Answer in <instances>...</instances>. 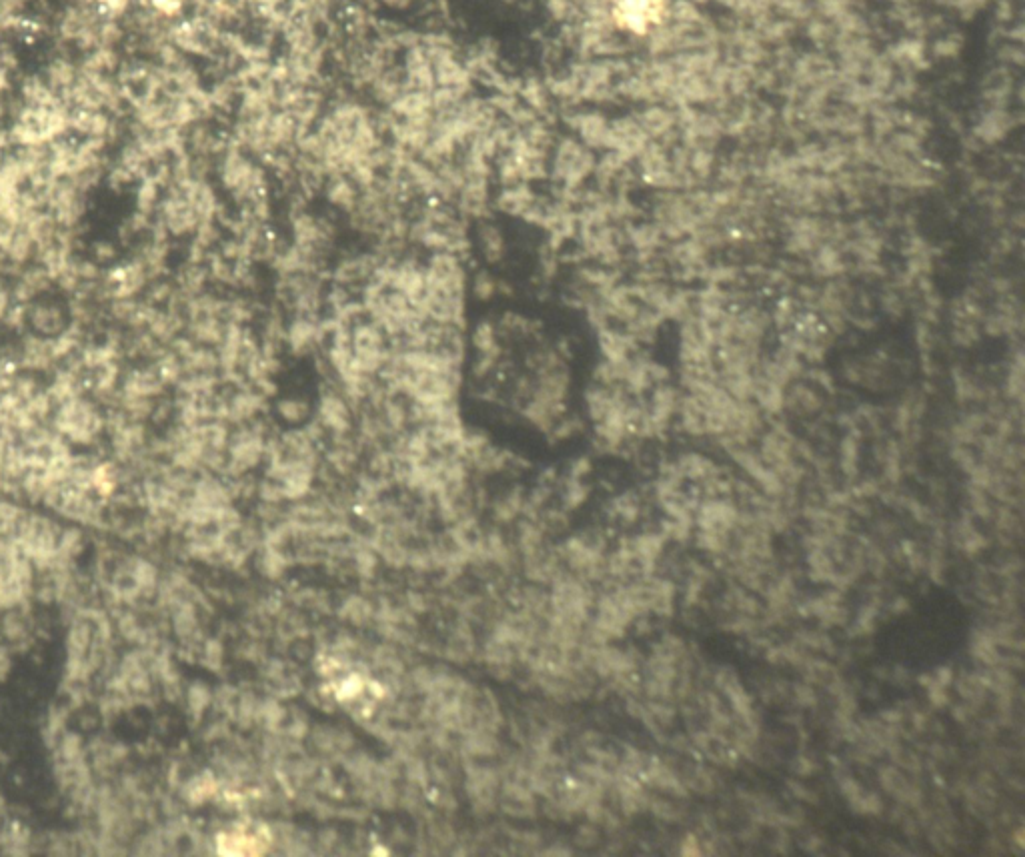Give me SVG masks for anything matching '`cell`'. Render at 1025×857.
Instances as JSON below:
<instances>
[{
    "label": "cell",
    "instance_id": "1",
    "mask_svg": "<svg viewBox=\"0 0 1025 857\" xmlns=\"http://www.w3.org/2000/svg\"><path fill=\"white\" fill-rule=\"evenodd\" d=\"M469 309V271L465 259L449 253H429L425 257V299L427 319L445 325L467 327Z\"/></svg>",
    "mask_w": 1025,
    "mask_h": 857
},
{
    "label": "cell",
    "instance_id": "2",
    "mask_svg": "<svg viewBox=\"0 0 1025 857\" xmlns=\"http://www.w3.org/2000/svg\"><path fill=\"white\" fill-rule=\"evenodd\" d=\"M597 155L575 135H557L549 153V177L559 195L575 193L593 177Z\"/></svg>",
    "mask_w": 1025,
    "mask_h": 857
},
{
    "label": "cell",
    "instance_id": "3",
    "mask_svg": "<svg viewBox=\"0 0 1025 857\" xmlns=\"http://www.w3.org/2000/svg\"><path fill=\"white\" fill-rule=\"evenodd\" d=\"M71 323L73 309L61 297L43 293L23 305V325L29 327L31 335L61 339L71 329Z\"/></svg>",
    "mask_w": 1025,
    "mask_h": 857
},
{
    "label": "cell",
    "instance_id": "4",
    "mask_svg": "<svg viewBox=\"0 0 1025 857\" xmlns=\"http://www.w3.org/2000/svg\"><path fill=\"white\" fill-rule=\"evenodd\" d=\"M351 349L359 369L369 377H377L391 355L389 335L367 315L351 327Z\"/></svg>",
    "mask_w": 1025,
    "mask_h": 857
},
{
    "label": "cell",
    "instance_id": "5",
    "mask_svg": "<svg viewBox=\"0 0 1025 857\" xmlns=\"http://www.w3.org/2000/svg\"><path fill=\"white\" fill-rule=\"evenodd\" d=\"M383 263L385 259L375 247L367 251L349 253L335 263L331 271V285L349 291L351 295H361Z\"/></svg>",
    "mask_w": 1025,
    "mask_h": 857
},
{
    "label": "cell",
    "instance_id": "6",
    "mask_svg": "<svg viewBox=\"0 0 1025 857\" xmlns=\"http://www.w3.org/2000/svg\"><path fill=\"white\" fill-rule=\"evenodd\" d=\"M353 407L343 395L341 387L335 381H327V387L321 391L317 403V421L325 427L327 433L337 437H347L353 429Z\"/></svg>",
    "mask_w": 1025,
    "mask_h": 857
},
{
    "label": "cell",
    "instance_id": "7",
    "mask_svg": "<svg viewBox=\"0 0 1025 857\" xmlns=\"http://www.w3.org/2000/svg\"><path fill=\"white\" fill-rule=\"evenodd\" d=\"M649 137L641 129L635 115L615 117L609 119V135H607V149L623 155L627 161H635L639 153L649 145Z\"/></svg>",
    "mask_w": 1025,
    "mask_h": 857
},
{
    "label": "cell",
    "instance_id": "8",
    "mask_svg": "<svg viewBox=\"0 0 1025 857\" xmlns=\"http://www.w3.org/2000/svg\"><path fill=\"white\" fill-rule=\"evenodd\" d=\"M485 267H499L507 259V237L499 223L485 217L475 221V233L471 243Z\"/></svg>",
    "mask_w": 1025,
    "mask_h": 857
},
{
    "label": "cell",
    "instance_id": "9",
    "mask_svg": "<svg viewBox=\"0 0 1025 857\" xmlns=\"http://www.w3.org/2000/svg\"><path fill=\"white\" fill-rule=\"evenodd\" d=\"M321 337V319L293 315L285 329V349L293 359H305L317 353Z\"/></svg>",
    "mask_w": 1025,
    "mask_h": 857
},
{
    "label": "cell",
    "instance_id": "10",
    "mask_svg": "<svg viewBox=\"0 0 1025 857\" xmlns=\"http://www.w3.org/2000/svg\"><path fill=\"white\" fill-rule=\"evenodd\" d=\"M1013 127L1015 121L1007 109L987 107L973 127V137L981 145H995L1003 141L1013 131Z\"/></svg>",
    "mask_w": 1025,
    "mask_h": 857
},
{
    "label": "cell",
    "instance_id": "11",
    "mask_svg": "<svg viewBox=\"0 0 1025 857\" xmlns=\"http://www.w3.org/2000/svg\"><path fill=\"white\" fill-rule=\"evenodd\" d=\"M321 191H323V195L327 199V205L331 209H335L337 213H343V215H349L357 207V201L361 197V189L345 173L327 175Z\"/></svg>",
    "mask_w": 1025,
    "mask_h": 857
},
{
    "label": "cell",
    "instance_id": "12",
    "mask_svg": "<svg viewBox=\"0 0 1025 857\" xmlns=\"http://www.w3.org/2000/svg\"><path fill=\"white\" fill-rule=\"evenodd\" d=\"M597 343H599L601 359L615 361V363L627 361L635 353L641 351V345L623 327L619 329L615 325L597 331Z\"/></svg>",
    "mask_w": 1025,
    "mask_h": 857
},
{
    "label": "cell",
    "instance_id": "13",
    "mask_svg": "<svg viewBox=\"0 0 1025 857\" xmlns=\"http://www.w3.org/2000/svg\"><path fill=\"white\" fill-rule=\"evenodd\" d=\"M537 197H539V193L529 183H521V185H513V187H503L501 193L493 199V207L501 215H507L511 219H521L523 221V217L533 207Z\"/></svg>",
    "mask_w": 1025,
    "mask_h": 857
},
{
    "label": "cell",
    "instance_id": "14",
    "mask_svg": "<svg viewBox=\"0 0 1025 857\" xmlns=\"http://www.w3.org/2000/svg\"><path fill=\"white\" fill-rule=\"evenodd\" d=\"M641 129L651 141H661L665 135L677 129V117L675 109L667 107L663 103H651L643 105L639 113H635Z\"/></svg>",
    "mask_w": 1025,
    "mask_h": 857
},
{
    "label": "cell",
    "instance_id": "15",
    "mask_svg": "<svg viewBox=\"0 0 1025 857\" xmlns=\"http://www.w3.org/2000/svg\"><path fill=\"white\" fill-rule=\"evenodd\" d=\"M893 65H899L907 71H919V69H925L927 63H929V53H927V47L921 39L917 37H911V39H901L897 43H893L885 55Z\"/></svg>",
    "mask_w": 1025,
    "mask_h": 857
},
{
    "label": "cell",
    "instance_id": "16",
    "mask_svg": "<svg viewBox=\"0 0 1025 857\" xmlns=\"http://www.w3.org/2000/svg\"><path fill=\"white\" fill-rule=\"evenodd\" d=\"M467 339L475 355H503V341L497 331V321L491 317L477 319Z\"/></svg>",
    "mask_w": 1025,
    "mask_h": 857
},
{
    "label": "cell",
    "instance_id": "17",
    "mask_svg": "<svg viewBox=\"0 0 1025 857\" xmlns=\"http://www.w3.org/2000/svg\"><path fill=\"white\" fill-rule=\"evenodd\" d=\"M275 413L283 423L291 427H301L307 421H311L313 405L303 395H285L275 401Z\"/></svg>",
    "mask_w": 1025,
    "mask_h": 857
},
{
    "label": "cell",
    "instance_id": "18",
    "mask_svg": "<svg viewBox=\"0 0 1025 857\" xmlns=\"http://www.w3.org/2000/svg\"><path fill=\"white\" fill-rule=\"evenodd\" d=\"M469 295L481 305H487L499 297V279L491 273L489 267L477 269L475 275L469 277Z\"/></svg>",
    "mask_w": 1025,
    "mask_h": 857
},
{
    "label": "cell",
    "instance_id": "19",
    "mask_svg": "<svg viewBox=\"0 0 1025 857\" xmlns=\"http://www.w3.org/2000/svg\"><path fill=\"white\" fill-rule=\"evenodd\" d=\"M525 499H523V491L521 489H511L507 495L499 497L493 505V513H495V519L501 521V523H509L513 521L523 509H525Z\"/></svg>",
    "mask_w": 1025,
    "mask_h": 857
},
{
    "label": "cell",
    "instance_id": "20",
    "mask_svg": "<svg viewBox=\"0 0 1025 857\" xmlns=\"http://www.w3.org/2000/svg\"><path fill=\"white\" fill-rule=\"evenodd\" d=\"M963 49V37H959L957 33H949V35H943L941 39H937L931 49H927L929 55H933L935 59H953L961 53Z\"/></svg>",
    "mask_w": 1025,
    "mask_h": 857
},
{
    "label": "cell",
    "instance_id": "21",
    "mask_svg": "<svg viewBox=\"0 0 1025 857\" xmlns=\"http://www.w3.org/2000/svg\"><path fill=\"white\" fill-rule=\"evenodd\" d=\"M881 303V309L885 315L889 317H901L905 313V297H903V291L895 285V287H887L879 299Z\"/></svg>",
    "mask_w": 1025,
    "mask_h": 857
},
{
    "label": "cell",
    "instance_id": "22",
    "mask_svg": "<svg viewBox=\"0 0 1025 857\" xmlns=\"http://www.w3.org/2000/svg\"><path fill=\"white\" fill-rule=\"evenodd\" d=\"M589 495V487L583 485L581 479H571L567 481L565 485V493H563V505L565 509H577Z\"/></svg>",
    "mask_w": 1025,
    "mask_h": 857
},
{
    "label": "cell",
    "instance_id": "23",
    "mask_svg": "<svg viewBox=\"0 0 1025 857\" xmlns=\"http://www.w3.org/2000/svg\"><path fill=\"white\" fill-rule=\"evenodd\" d=\"M257 717L263 719V723L269 727V729H279L281 727V721L285 717V709L281 707V703L277 701H263L259 703V709H257Z\"/></svg>",
    "mask_w": 1025,
    "mask_h": 857
},
{
    "label": "cell",
    "instance_id": "24",
    "mask_svg": "<svg viewBox=\"0 0 1025 857\" xmlns=\"http://www.w3.org/2000/svg\"><path fill=\"white\" fill-rule=\"evenodd\" d=\"M343 609H345V611H343V615H345L347 619H351L353 623H357V625H359V623H365V621L373 615L371 605H369L363 597H351V599L343 605Z\"/></svg>",
    "mask_w": 1025,
    "mask_h": 857
},
{
    "label": "cell",
    "instance_id": "25",
    "mask_svg": "<svg viewBox=\"0 0 1025 857\" xmlns=\"http://www.w3.org/2000/svg\"><path fill=\"white\" fill-rule=\"evenodd\" d=\"M363 689H365V681L357 673H351L343 679L341 689H337V695L345 701H353L363 693Z\"/></svg>",
    "mask_w": 1025,
    "mask_h": 857
},
{
    "label": "cell",
    "instance_id": "26",
    "mask_svg": "<svg viewBox=\"0 0 1025 857\" xmlns=\"http://www.w3.org/2000/svg\"><path fill=\"white\" fill-rule=\"evenodd\" d=\"M355 565H357L361 575L371 577L375 573V569H377V557H375V553L369 547H361L355 553Z\"/></svg>",
    "mask_w": 1025,
    "mask_h": 857
},
{
    "label": "cell",
    "instance_id": "27",
    "mask_svg": "<svg viewBox=\"0 0 1025 857\" xmlns=\"http://www.w3.org/2000/svg\"><path fill=\"white\" fill-rule=\"evenodd\" d=\"M855 461H857V443L853 437H847L843 441V467L845 471H855Z\"/></svg>",
    "mask_w": 1025,
    "mask_h": 857
},
{
    "label": "cell",
    "instance_id": "28",
    "mask_svg": "<svg viewBox=\"0 0 1025 857\" xmlns=\"http://www.w3.org/2000/svg\"><path fill=\"white\" fill-rule=\"evenodd\" d=\"M207 703H209V691H207V687H205V685L197 683V685L191 689V705H193V709H197V711L201 713V711L207 707Z\"/></svg>",
    "mask_w": 1025,
    "mask_h": 857
},
{
    "label": "cell",
    "instance_id": "29",
    "mask_svg": "<svg viewBox=\"0 0 1025 857\" xmlns=\"http://www.w3.org/2000/svg\"><path fill=\"white\" fill-rule=\"evenodd\" d=\"M1013 13H1015V9H1013L1011 0H999L997 7H995V17H997L999 23H1005V25L1011 23L1013 21Z\"/></svg>",
    "mask_w": 1025,
    "mask_h": 857
},
{
    "label": "cell",
    "instance_id": "30",
    "mask_svg": "<svg viewBox=\"0 0 1025 857\" xmlns=\"http://www.w3.org/2000/svg\"><path fill=\"white\" fill-rule=\"evenodd\" d=\"M591 471V461L581 457L571 465V479H583Z\"/></svg>",
    "mask_w": 1025,
    "mask_h": 857
}]
</instances>
